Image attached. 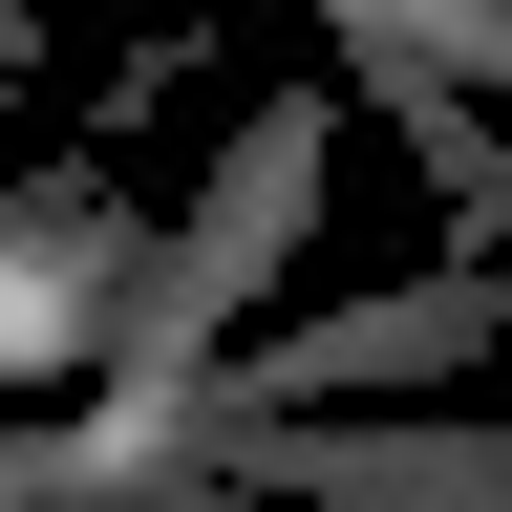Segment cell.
I'll return each mask as SVG.
<instances>
[{
	"instance_id": "6da1fadb",
	"label": "cell",
	"mask_w": 512,
	"mask_h": 512,
	"mask_svg": "<svg viewBox=\"0 0 512 512\" xmlns=\"http://www.w3.org/2000/svg\"><path fill=\"white\" fill-rule=\"evenodd\" d=\"M320 192H342V107H320V86H256V107H235V150H214V192L150 235V278H128V320H107V363H128V384L214 363L235 320H256V278L320 235Z\"/></svg>"
},
{
	"instance_id": "7a4b0ae2",
	"label": "cell",
	"mask_w": 512,
	"mask_h": 512,
	"mask_svg": "<svg viewBox=\"0 0 512 512\" xmlns=\"http://www.w3.org/2000/svg\"><path fill=\"white\" fill-rule=\"evenodd\" d=\"M192 470H235V491H363V512H512V427H427V406H235Z\"/></svg>"
}]
</instances>
